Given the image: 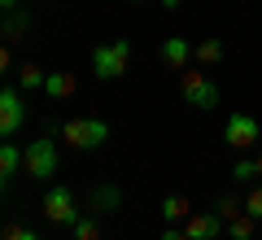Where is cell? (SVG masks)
<instances>
[{"mask_svg":"<svg viewBox=\"0 0 262 240\" xmlns=\"http://www.w3.org/2000/svg\"><path fill=\"white\" fill-rule=\"evenodd\" d=\"M158 5H162L166 13H175V9H179V0H158Z\"/></svg>","mask_w":262,"mask_h":240,"instance_id":"obj_26","label":"cell"},{"mask_svg":"<svg viewBox=\"0 0 262 240\" xmlns=\"http://www.w3.org/2000/svg\"><path fill=\"white\" fill-rule=\"evenodd\" d=\"M253 175H258V162H236V166H232V179H236V184H249Z\"/></svg>","mask_w":262,"mask_h":240,"instance_id":"obj_21","label":"cell"},{"mask_svg":"<svg viewBox=\"0 0 262 240\" xmlns=\"http://www.w3.org/2000/svg\"><path fill=\"white\" fill-rule=\"evenodd\" d=\"M179 96H184V105H192V110H201V114L219 110V88H214V79H210L201 66L179 74Z\"/></svg>","mask_w":262,"mask_h":240,"instance_id":"obj_3","label":"cell"},{"mask_svg":"<svg viewBox=\"0 0 262 240\" xmlns=\"http://www.w3.org/2000/svg\"><path fill=\"white\" fill-rule=\"evenodd\" d=\"M31 35V13L27 9H13V13H5V22H0V39L5 44H22V39Z\"/></svg>","mask_w":262,"mask_h":240,"instance_id":"obj_11","label":"cell"},{"mask_svg":"<svg viewBox=\"0 0 262 240\" xmlns=\"http://www.w3.org/2000/svg\"><path fill=\"white\" fill-rule=\"evenodd\" d=\"M22 170H27V148H18L13 140H5V144H0V184L9 188L13 175H22Z\"/></svg>","mask_w":262,"mask_h":240,"instance_id":"obj_10","label":"cell"},{"mask_svg":"<svg viewBox=\"0 0 262 240\" xmlns=\"http://www.w3.org/2000/svg\"><path fill=\"white\" fill-rule=\"evenodd\" d=\"M27 179H35V184H48V179L57 175V144L53 140H31L27 144V170H22Z\"/></svg>","mask_w":262,"mask_h":240,"instance_id":"obj_4","label":"cell"},{"mask_svg":"<svg viewBox=\"0 0 262 240\" xmlns=\"http://www.w3.org/2000/svg\"><path fill=\"white\" fill-rule=\"evenodd\" d=\"M22 127H27V92L22 88H5L0 92V136L13 140Z\"/></svg>","mask_w":262,"mask_h":240,"instance_id":"obj_6","label":"cell"},{"mask_svg":"<svg viewBox=\"0 0 262 240\" xmlns=\"http://www.w3.org/2000/svg\"><path fill=\"white\" fill-rule=\"evenodd\" d=\"M61 140L79 153H92L110 140V122L105 118H92V114H79V118H66L61 122Z\"/></svg>","mask_w":262,"mask_h":240,"instance_id":"obj_2","label":"cell"},{"mask_svg":"<svg viewBox=\"0 0 262 240\" xmlns=\"http://www.w3.org/2000/svg\"><path fill=\"white\" fill-rule=\"evenodd\" d=\"M131 5H149V0H131Z\"/></svg>","mask_w":262,"mask_h":240,"instance_id":"obj_28","label":"cell"},{"mask_svg":"<svg viewBox=\"0 0 262 240\" xmlns=\"http://www.w3.org/2000/svg\"><path fill=\"white\" fill-rule=\"evenodd\" d=\"M253 162H258V175H262V153H258V157H253Z\"/></svg>","mask_w":262,"mask_h":240,"instance_id":"obj_27","label":"cell"},{"mask_svg":"<svg viewBox=\"0 0 262 240\" xmlns=\"http://www.w3.org/2000/svg\"><path fill=\"white\" fill-rule=\"evenodd\" d=\"M13 74H18V88H22V92H35V88H44V79H48V70H39L35 61H22Z\"/></svg>","mask_w":262,"mask_h":240,"instance_id":"obj_16","label":"cell"},{"mask_svg":"<svg viewBox=\"0 0 262 240\" xmlns=\"http://www.w3.org/2000/svg\"><path fill=\"white\" fill-rule=\"evenodd\" d=\"M131 70V39H105L92 48V74L101 83H114Z\"/></svg>","mask_w":262,"mask_h":240,"instance_id":"obj_1","label":"cell"},{"mask_svg":"<svg viewBox=\"0 0 262 240\" xmlns=\"http://www.w3.org/2000/svg\"><path fill=\"white\" fill-rule=\"evenodd\" d=\"M75 88H79V79L70 70H48V79H44V92L53 96V101H66V96H75Z\"/></svg>","mask_w":262,"mask_h":240,"instance_id":"obj_13","label":"cell"},{"mask_svg":"<svg viewBox=\"0 0 262 240\" xmlns=\"http://www.w3.org/2000/svg\"><path fill=\"white\" fill-rule=\"evenodd\" d=\"M245 214H249V219H262V188H249V197H245Z\"/></svg>","mask_w":262,"mask_h":240,"instance_id":"obj_22","label":"cell"},{"mask_svg":"<svg viewBox=\"0 0 262 240\" xmlns=\"http://www.w3.org/2000/svg\"><path fill=\"white\" fill-rule=\"evenodd\" d=\"M162 240H188V231H184V223H170V227L162 231Z\"/></svg>","mask_w":262,"mask_h":240,"instance_id":"obj_23","label":"cell"},{"mask_svg":"<svg viewBox=\"0 0 262 240\" xmlns=\"http://www.w3.org/2000/svg\"><path fill=\"white\" fill-rule=\"evenodd\" d=\"M70 240H75V236H70Z\"/></svg>","mask_w":262,"mask_h":240,"instance_id":"obj_29","label":"cell"},{"mask_svg":"<svg viewBox=\"0 0 262 240\" xmlns=\"http://www.w3.org/2000/svg\"><path fill=\"white\" fill-rule=\"evenodd\" d=\"M88 205H92V214H114L122 205V192L114 184H96L92 188V197H88Z\"/></svg>","mask_w":262,"mask_h":240,"instance_id":"obj_12","label":"cell"},{"mask_svg":"<svg viewBox=\"0 0 262 240\" xmlns=\"http://www.w3.org/2000/svg\"><path fill=\"white\" fill-rule=\"evenodd\" d=\"M188 214H192L188 197H179V192L162 197V219H166V223H188Z\"/></svg>","mask_w":262,"mask_h":240,"instance_id":"obj_15","label":"cell"},{"mask_svg":"<svg viewBox=\"0 0 262 240\" xmlns=\"http://www.w3.org/2000/svg\"><path fill=\"white\" fill-rule=\"evenodd\" d=\"M0 9H5V13H13V9H22V0H0Z\"/></svg>","mask_w":262,"mask_h":240,"instance_id":"obj_25","label":"cell"},{"mask_svg":"<svg viewBox=\"0 0 262 240\" xmlns=\"http://www.w3.org/2000/svg\"><path fill=\"white\" fill-rule=\"evenodd\" d=\"M214 214H219L223 223H232V219H241V214H245V201H236V197H223V201L214 205Z\"/></svg>","mask_w":262,"mask_h":240,"instance_id":"obj_19","label":"cell"},{"mask_svg":"<svg viewBox=\"0 0 262 240\" xmlns=\"http://www.w3.org/2000/svg\"><path fill=\"white\" fill-rule=\"evenodd\" d=\"M75 240H101V214H79L75 227H70Z\"/></svg>","mask_w":262,"mask_h":240,"instance_id":"obj_17","label":"cell"},{"mask_svg":"<svg viewBox=\"0 0 262 240\" xmlns=\"http://www.w3.org/2000/svg\"><path fill=\"white\" fill-rule=\"evenodd\" d=\"M0 70H5V74H13V48H9V44L0 48Z\"/></svg>","mask_w":262,"mask_h":240,"instance_id":"obj_24","label":"cell"},{"mask_svg":"<svg viewBox=\"0 0 262 240\" xmlns=\"http://www.w3.org/2000/svg\"><path fill=\"white\" fill-rule=\"evenodd\" d=\"M253 223H258V219L241 214V219H232V223H227V236H232V240H253Z\"/></svg>","mask_w":262,"mask_h":240,"instance_id":"obj_18","label":"cell"},{"mask_svg":"<svg viewBox=\"0 0 262 240\" xmlns=\"http://www.w3.org/2000/svg\"><path fill=\"white\" fill-rule=\"evenodd\" d=\"M0 240H39V231L35 227H22V223H5Z\"/></svg>","mask_w":262,"mask_h":240,"instance_id":"obj_20","label":"cell"},{"mask_svg":"<svg viewBox=\"0 0 262 240\" xmlns=\"http://www.w3.org/2000/svg\"><path fill=\"white\" fill-rule=\"evenodd\" d=\"M223 136H227V144H232V148H253L262 140V127H258L253 114H232L227 127H223Z\"/></svg>","mask_w":262,"mask_h":240,"instance_id":"obj_7","label":"cell"},{"mask_svg":"<svg viewBox=\"0 0 262 240\" xmlns=\"http://www.w3.org/2000/svg\"><path fill=\"white\" fill-rule=\"evenodd\" d=\"M223 57H227L223 39H201V44H192V61L196 66H219Z\"/></svg>","mask_w":262,"mask_h":240,"instance_id":"obj_14","label":"cell"},{"mask_svg":"<svg viewBox=\"0 0 262 240\" xmlns=\"http://www.w3.org/2000/svg\"><path fill=\"white\" fill-rule=\"evenodd\" d=\"M162 66H166V70H175V74L192 70V44H188L184 35H170L166 44H162Z\"/></svg>","mask_w":262,"mask_h":240,"instance_id":"obj_9","label":"cell"},{"mask_svg":"<svg viewBox=\"0 0 262 240\" xmlns=\"http://www.w3.org/2000/svg\"><path fill=\"white\" fill-rule=\"evenodd\" d=\"M39 210H44V219L53 223V227H75L79 219V201L70 188H48L44 201H39Z\"/></svg>","mask_w":262,"mask_h":240,"instance_id":"obj_5","label":"cell"},{"mask_svg":"<svg viewBox=\"0 0 262 240\" xmlns=\"http://www.w3.org/2000/svg\"><path fill=\"white\" fill-rule=\"evenodd\" d=\"M184 231H188V240H219L227 231V223L219 219L214 210H192L188 223H184Z\"/></svg>","mask_w":262,"mask_h":240,"instance_id":"obj_8","label":"cell"}]
</instances>
